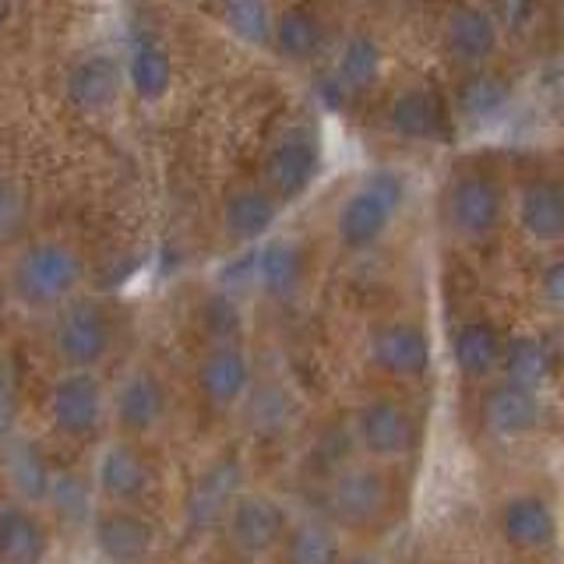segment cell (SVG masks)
Returning <instances> with one entry per match:
<instances>
[{"label":"cell","instance_id":"6da1fadb","mask_svg":"<svg viewBox=\"0 0 564 564\" xmlns=\"http://www.w3.org/2000/svg\"><path fill=\"white\" fill-rule=\"evenodd\" d=\"M405 198H410V184L392 166H378L364 173L357 184L346 191V198L335 208V240H339L349 254H364L378 247L392 234L395 219L402 216Z\"/></svg>","mask_w":564,"mask_h":564},{"label":"cell","instance_id":"7a4b0ae2","mask_svg":"<svg viewBox=\"0 0 564 564\" xmlns=\"http://www.w3.org/2000/svg\"><path fill=\"white\" fill-rule=\"evenodd\" d=\"M441 223H445L448 237L463 247L494 243L508 223L505 184L487 170L455 173L441 198Z\"/></svg>","mask_w":564,"mask_h":564},{"label":"cell","instance_id":"3957f363","mask_svg":"<svg viewBox=\"0 0 564 564\" xmlns=\"http://www.w3.org/2000/svg\"><path fill=\"white\" fill-rule=\"evenodd\" d=\"M85 279V261L64 240H35L11 269V293L29 311H57L70 304Z\"/></svg>","mask_w":564,"mask_h":564},{"label":"cell","instance_id":"277c9868","mask_svg":"<svg viewBox=\"0 0 564 564\" xmlns=\"http://www.w3.org/2000/svg\"><path fill=\"white\" fill-rule=\"evenodd\" d=\"M328 522L335 529H352V533H370L384 525L395 511V484L375 463H349L332 476L325 487Z\"/></svg>","mask_w":564,"mask_h":564},{"label":"cell","instance_id":"5b68a950","mask_svg":"<svg viewBox=\"0 0 564 564\" xmlns=\"http://www.w3.org/2000/svg\"><path fill=\"white\" fill-rule=\"evenodd\" d=\"M498 540L516 557H551L561 543V519L543 490H511L494 511Z\"/></svg>","mask_w":564,"mask_h":564},{"label":"cell","instance_id":"8992f818","mask_svg":"<svg viewBox=\"0 0 564 564\" xmlns=\"http://www.w3.org/2000/svg\"><path fill=\"white\" fill-rule=\"evenodd\" d=\"M352 441L367 463H402L420 448V420L399 399L375 395L360 402L352 413Z\"/></svg>","mask_w":564,"mask_h":564},{"label":"cell","instance_id":"52a82bcc","mask_svg":"<svg viewBox=\"0 0 564 564\" xmlns=\"http://www.w3.org/2000/svg\"><path fill=\"white\" fill-rule=\"evenodd\" d=\"M317 173H322V141L307 123H290L261 155V187L272 191L279 205L304 198Z\"/></svg>","mask_w":564,"mask_h":564},{"label":"cell","instance_id":"ba28073f","mask_svg":"<svg viewBox=\"0 0 564 564\" xmlns=\"http://www.w3.org/2000/svg\"><path fill=\"white\" fill-rule=\"evenodd\" d=\"M508 223L536 251H564V181L557 176H525L508 194Z\"/></svg>","mask_w":564,"mask_h":564},{"label":"cell","instance_id":"9c48e42d","mask_svg":"<svg viewBox=\"0 0 564 564\" xmlns=\"http://www.w3.org/2000/svg\"><path fill=\"white\" fill-rule=\"evenodd\" d=\"M501 40L505 32L498 18L480 0H455L445 18H441V53L458 70L490 67V61L501 50Z\"/></svg>","mask_w":564,"mask_h":564},{"label":"cell","instance_id":"30bf717a","mask_svg":"<svg viewBox=\"0 0 564 564\" xmlns=\"http://www.w3.org/2000/svg\"><path fill=\"white\" fill-rule=\"evenodd\" d=\"M367 357L381 375L395 381H423L434 367V343L427 328L410 317H392L370 328Z\"/></svg>","mask_w":564,"mask_h":564},{"label":"cell","instance_id":"8fae6325","mask_svg":"<svg viewBox=\"0 0 564 564\" xmlns=\"http://www.w3.org/2000/svg\"><path fill=\"white\" fill-rule=\"evenodd\" d=\"M106 388L93 370H64L50 388L46 413L61 437L93 441L106 420Z\"/></svg>","mask_w":564,"mask_h":564},{"label":"cell","instance_id":"7c38bea8","mask_svg":"<svg viewBox=\"0 0 564 564\" xmlns=\"http://www.w3.org/2000/svg\"><path fill=\"white\" fill-rule=\"evenodd\" d=\"M113 346V322L96 300H70L53 325V349L67 370H93Z\"/></svg>","mask_w":564,"mask_h":564},{"label":"cell","instance_id":"4fadbf2b","mask_svg":"<svg viewBox=\"0 0 564 564\" xmlns=\"http://www.w3.org/2000/svg\"><path fill=\"white\" fill-rule=\"evenodd\" d=\"M223 522H226V540L234 543V551L251 561L279 551L293 525L286 508L258 490H240L237 501L223 516Z\"/></svg>","mask_w":564,"mask_h":564},{"label":"cell","instance_id":"5bb4252c","mask_svg":"<svg viewBox=\"0 0 564 564\" xmlns=\"http://www.w3.org/2000/svg\"><path fill=\"white\" fill-rule=\"evenodd\" d=\"M384 131L405 145H441L452 134L448 102L431 85H405L384 106Z\"/></svg>","mask_w":564,"mask_h":564},{"label":"cell","instance_id":"9a60e30c","mask_svg":"<svg viewBox=\"0 0 564 564\" xmlns=\"http://www.w3.org/2000/svg\"><path fill=\"white\" fill-rule=\"evenodd\" d=\"M480 420H484V431L494 441H501V445H519V441L536 437L546 427L543 392H529V388L494 381L484 392Z\"/></svg>","mask_w":564,"mask_h":564},{"label":"cell","instance_id":"2e32d148","mask_svg":"<svg viewBox=\"0 0 564 564\" xmlns=\"http://www.w3.org/2000/svg\"><path fill=\"white\" fill-rule=\"evenodd\" d=\"M511 99H516V85H511V78L501 75V70H494V67L463 70L448 113L452 120L463 123V128L484 131L490 123L505 120V113L511 110Z\"/></svg>","mask_w":564,"mask_h":564},{"label":"cell","instance_id":"e0dca14e","mask_svg":"<svg viewBox=\"0 0 564 564\" xmlns=\"http://www.w3.org/2000/svg\"><path fill=\"white\" fill-rule=\"evenodd\" d=\"M254 367L247 349L234 339H216L198 364V392L212 410H234L251 392Z\"/></svg>","mask_w":564,"mask_h":564},{"label":"cell","instance_id":"ac0fdd59","mask_svg":"<svg viewBox=\"0 0 564 564\" xmlns=\"http://www.w3.org/2000/svg\"><path fill=\"white\" fill-rule=\"evenodd\" d=\"M123 85L131 88L134 99L141 102H163L173 88L176 67H173V53L170 46L159 40L149 29H134L128 35V53H123Z\"/></svg>","mask_w":564,"mask_h":564},{"label":"cell","instance_id":"d6986e66","mask_svg":"<svg viewBox=\"0 0 564 564\" xmlns=\"http://www.w3.org/2000/svg\"><path fill=\"white\" fill-rule=\"evenodd\" d=\"M505 335L487 317H466L452 328V364L466 384H494L501 375Z\"/></svg>","mask_w":564,"mask_h":564},{"label":"cell","instance_id":"ffe728a7","mask_svg":"<svg viewBox=\"0 0 564 564\" xmlns=\"http://www.w3.org/2000/svg\"><path fill=\"white\" fill-rule=\"evenodd\" d=\"M152 490V469L128 441H113L99 452L96 463V494L110 508H138Z\"/></svg>","mask_w":564,"mask_h":564},{"label":"cell","instance_id":"44dd1931","mask_svg":"<svg viewBox=\"0 0 564 564\" xmlns=\"http://www.w3.org/2000/svg\"><path fill=\"white\" fill-rule=\"evenodd\" d=\"M99 554L110 564H145L155 546V529L134 508H102L93 519Z\"/></svg>","mask_w":564,"mask_h":564},{"label":"cell","instance_id":"7402d4cb","mask_svg":"<svg viewBox=\"0 0 564 564\" xmlns=\"http://www.w3.org/2000/svg\"><path fill=\"white\" fill-rule=\"evenodd\" d=\"M113 416L120 423V431H128L134 437L152 434L166 416V388L152 370L134 367L120 378L113 392Z\"/></svg>","mask_w":564,"mask_h":564},{"label":"cell","instance_id":"603a6c76","mask_svg":"<svg viewBox=\"0 0 564 564\" xmlns=\"http://www.w3.org/2000/svg\"><path fill=\"white\" fill-rule=\"evenodd\" d=\"M325 43H328V29L311 4H300L296 0V4L275 11L269 46L275 50V57L282 64H296V67L314 64L325 53Z\"/></svg>","mask_w":564,"mask_h":564},{"label":"cell","instance_id":"cb8c5ba5","mask_svg":"<svg viewBox=\"0 0 564 564\" xmlns=\"http://www.w3.org/2000/svg\"><path fill=\"white\" fill-rule=\"evenodd\" d=\"M123 88V67L113 53H85L67 67L64 93L82 113H102L117 102Z\"/></svg>","mask_w":564,"mask_h":564},{"label":"cell","instance_id":"d4e9b609","mask_svg":"<svg viewBox=\"0 0 564 564\" xmlns=\"http://www.w3.org/2000/svg\"><path fill=\"white\" fill-rule=\"evenodd\" d=\"M307 279V254L304 247L290 237H272L261 243V251L254 258V282L258 290L275 300V304H286L300 290H304Z\"/></svg>","mask_w":564,"mask_h":564},{"label":"cell","instance_id":"484cf974","mask_svg":"<svg viewBox=\"0 0 564 564\" xmlns=\"http://www.w3.org/2000/svg\"><path fill=\"white\" fill-rule=\"evenodd\" d=\"M279 212L282 205L272 198V191H264L261 184H240L223 202V229L237 243L269 240L279 223Z\"/></svg>","mask_w":564,"mask_h":564},{"label":"cell","instance_id":"4316f807","mask_svg":"<svg viewBox=\"0 0 564 564\" xmlns=\"http://www.w3.org/2000/svg\"><path fill=\"white\" fill-rule=\"evenodd\" d=\"M328 78L343 88L349 99L367 96L384 78V46L370 32H349L335 50Z\"/></svg>","mask_w":564,"mask_h":564},{"label":"cell","instance_id":"83f0119b","mask_svg":"<svg viewBox=\"0 0 564 564\" xmlns=\"http://www.w3.org/2000/svg\"><path fill=\"white\" fill-rule=\"evenodd\" d=\"M554 378H557V349L540 332H519L505 339L498 381L529 388V392H546V384Z\"/></svg>","mask_w":564,"mask_h":564},{"label":"cell","instance_id":"f1b7e54d","mask_svg":"<svg viewBox=\"0 0 564 564\" xmlns=\"http://www.w3.org/2000/svg\"><path fill=\"white\" fill-rule=\"evenodd\" d=\"M50 536L40 516L22 501H0V564H43Z\"/></svg>","mask_w":564,"mask_h":564},{"label":"cell","instance_id":"f546056e","mask_svg":"<svg viewBox=\"0 0 564 564\" xmlns=\"http://www.w3.org/2000/svg\"><path fill=\"white\" fill-rule=\"evenodd\" d=\"M279 551L286 557V564H343L346 557L339 529L322 519H304L290 525Z\"/></svg>","mask_w":564,"mask_h":564},{"label":"cell","instance_id":"4dcf8cb0","mask_svg":"<svg viewBox=\"0 0 564 564\" xmlns=\"http://www.w3.org/2000/svg\"><path fill=\"white\" fill-rule=\"evenodd\" d=\"M243 484V473L234 458H223L212 469H205V476L198 480V487L191 490V516L198 525L212 522V519H223L229 505L237 501Z\"/></svg>","mask_w":564,"mask_h":564},{"label":"cell","instance_id":"1f68e13d","mask_svg":"<svg viewBox=\"0 0 564 564\" xmlns=\"http://www.w3.org/2000/svg\"><path fill=\"white\" fill-rule=\"evenodd\" d=\"M4 469H8V480L14 487L22 505H43L50 501V490H53V473L46 466L43 452L32 445V441H14L8 448V458H4Z\"/></svg>","mask_w":564,"mask_h":564},{"label":"cell","instance_id":"d6a6232c","mask_svg":"<svg viewBox=\"0 0 564 564\" xmlns=\"http://www.w3.org/2000/svg\"><path fill=\"white\" fill-rule=\"evenodd\" d=\"M219 14H223V25L234 32L237 40L251 46H269L272 18H275L269 0H223Z\"/></svg>","mask_w":564,"mask_h":564},{"label":"cell","instance_id":"836d02e7","mask_svg":"<svg viewBox=\"0 0 564 564\" xmlns=\"http://www.w3.org/2000/svg\"><path fill=\"white\" fill-rule=\"evenodd\" d=\"M536 296L543 311L564 317V251H554L536 269Z\"/></svg>","mask_w":564,"mask_h":564},{"label":"cell","instance_id":"e575fe53","mask_svg":"<svg viewBox=\"0 0 564 564\" xmlns=\"http://www.w3.org/2000/svg\"><path fill=\"white\" fill-rule=\"evenodd\" d=\"M490 14L498 18L501 32L511 29V32H522L529 22L536 18V0H490Z\"/></svg>","mask_w":564,"mask_h":564},{"label":"cell","instance_id":"d590c367","mask_svg":"<svg viewBox=\"0 0 564 564\" xmlns=\"http://www.w3.org/2000/svg\"><path fill=\"white\" fill-rule=\"evenodd\" d=\"M14 219H18V194L4 176H0V234H8Z\"/></svg>","mask_w":564,"mask_h":564},{"label":"cell","instance_id":"8d00e7d4","mask_svg":"<svg viewBox=\"0 0 564 564\" xmlns=\"http://www.w3.org/2000/svg\"><path fill=\"white\" fill-rule=\"evenodd\" d=\"M343 564H392L388 557H381L378 551H352L343 557Z\"/></svg>","mask_w":564,"mask_h":564},{"label":"cell","instance_id":"74e56055","mask_svg":"<svg viewBox=\"0 0 564 564\" xmlns=\"http://www.w3.org/2000/svg\"><path fill=\"white\" fill-rule=\"evenodd\" d=\"M11 11H14V0H0V29L8 25V18H11Z\"/></svg>","mask_w":564,"mask_h":564},{"label":"cell","instance_id":"f35d334b","mask_svg":"<svg viewBox=\"0 0 564 564\" xmlns=\"http://www.w3.org/2000/svg\"><path fill=\"white\" fill-rule=\"evenodd\" d=\"M4 322H8V293L0 290V332H4Z\"/></svg>","mask_w":564,"mask_h":564},{"label":"cell","instance_id":"ab89813d","mask_svg":"<svg viewBox=\"0 0 564 564\" xmlns=\"http://www.w3.org/2000/svg\"><path fill=\"white\" fill-rule=\"evenodd\" d=\"M498 564H519V561H498Z\"/></svg>","mask_w":564,"mask_h":564}]
</instances>
